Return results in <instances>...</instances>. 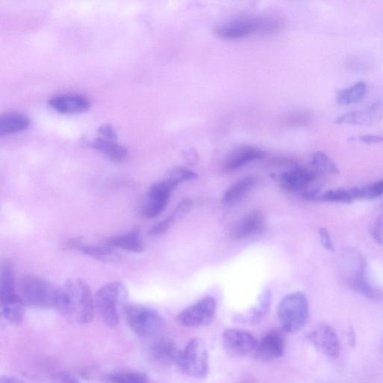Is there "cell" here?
Masks as SVG:
<instances>
[{"label":"cell","mask_w":383,"mask_h":383,"mask_svg":"<svg viewBox=\"0 0 383 383\" xmlns=\"http://www.w3.org/2000/svg\"><path fill=\"white\" fill-rule=\"evenodd\" d=\"M257 183L258 180L255 177H244L230 186L224 193L222 202L226 205L238 203L256 188Z\"/></svg>","instance_id":"7402d4cb"},{"label":"cell","mask_w":383,"mask_h":383,"mask_svg":"<svg viewBox=\"0 0 383 383\" xmlns=\"http://www.w3.org/2000/svg\"><path fill=\"white\" fill-rule=\"evenodd\" d=\"M99 137L117 141L118 135L115 128L109 124L102 125L98 129Z\"/></svg>","instance_id":"d590c367"},{"label":"cell","mask_w":383,"mask_h":383,"mask_svg":"<svg viewBox=\"0 0 383 383\" xmlns=\"http://www.w3.org/2000/svg\"><path fill=\"white\" fill-rule=\"evenodd\" d=\"M317 176L312 168L296 166L280 175L278 180L285 190L301 193L305 199L311 201L315 195L321 192L319 186L315 184Z\"/></svg>","instance_id":"52a82bcc"},{"label":"cell","mask_w":383,"mask_h":383,"mask_svg":"<svg viewBox=\"0 0 383 383\" xmlns=\"http://www.w3.org/2000/svg\"><path fill=\"white\" fill-rule=\"evenodd\" d=\"M192 377L204 378L209 371V358L206 344L200 338L192 339L182 350L179 366Z\"/></svg>","instance_id":"ba28073f"},{"label":"cell","mask_w":383,"mask_h":383,"mask_svg":"<svg viewBox=\"0 0 383 383\" xmlns=\"http://www.w3.org/2000/svg\"><path fill=\"white\" fill-rule=\"evenodd\" d=\"M25 304L21 297L1 303V312L4 319L14 325H19L24 321Z\"/></svg>","instance_id":"4316f807"},{"label":"cell","mask_w":383,"mask_h":383,"mask_svg":"<svg viewBox=\"0 0 383 383\" xmlns=\"http://www.w3.org/2000/svg\"><path fill=\"white\" fill-rule=\"evenodd\" d=\"M370 231L373 238L383 246V213L380 215Z\"/></svg>","instance_id":"e575fe53"},{"label":"cell","mask_w":383,"mask_h":383,"mask_svg":"<svg viewBox=\"0 0 383 383\" xmlns=\"http://www.w3.org/2000/svg\"><path fill=\"white\" fill-rule=\"evenodd\" d=\"M262 17L240 18L229 23L219 26L214 30L218 38L226 40H238L260 33Z\"/></svg>","instance_id":"30bf717a"},{"label":"cell","mask_w":383,"mask_h":383,"mask_svg":"<svg viewBox=\"0 0 383 383\" xmlns=\"http://www.w3.org/2000/svg\"><path fill=\"white\" fill-rule=\"evenodd\" d=\"M0 383H25L20 379H17L14 377L5 376L0 379Z\"/></svg>","instance_id":"60d3db41"},{"label":"cell","mask_w":383,"mask_h":383,"mask_svg":"<svg viewBox=\"0 0 383 383\" xmlns=\"http://www.w3.org/2000/svg\"><path fill=\"white\" fill-rule=\"evenodd\" d=\"M358 140L361 143L366 144H380L383 143V136L368 134L359 136Z\"/></svg>","instance_id":"f35d334b"},{"label":"cell","mask_w":383,"mask_h":383,"mask_svg":"<svg viewBox=\"0 0 383 383\" xmlns=\"http://www.w3.org/2000/svg\"><path fill=\"white\" fill-rule=\"evenodd\" d=\"M125 295L123 284L113 282L101 287L95 298L96 308L103 322L110 328L119 323L118 305Z\"/></svg>","instance_id":"8992f818"},{"label":"cell","mask_w":383,"mask_h":383,"mask_svg":"<svg viewBox=\"0 0 383 383\" xmlns=\"http://www.w3.org/2000/svg\"><path fill=\"white\" fill-rule=\"evenodd\" d=\"M366 83L362 81L357 82L353 85L344 89L339 91L336 100L339 105L343 106H349L360 102L366 96L367 93Z\"/></svg>","instance_id":"484cf974"},{"label":"cell","mask_w":383,"mask_h":383,"mask_svg":"<svg viewBox=\"0 0 383 383\" xmlns=\"http://www.w3.org/2000/svg\"><path fill=\"white\" fill-rule=\"evenodd\" d=\"M310 314L306 296L302 292L286 295L278 307V317L283 330L287 333L301 330Z\"/></svg>","instance_id":"277c9868"},{"label":"cell","mask_w":383,"mask_h":383,"mask_svg":"<svg viewBox=\"0 0 383 383\" xmlns=\"http://www.w3.org/2000/svg\"><path fill=\"white\" fill-rule=\"evenodd\" d=\"M15 269L12 261L6 260L1 265L0 273V299L1 303L13 300L18 296Z\"/></svg>","instance_id":"ffe728a7"},{"label":"cell","mask_w":383,"mask_h":383,"mask_svg":"<svg viewBox=\"0 0 383 383\" xmlns=\"http://www.w3.org/2000/svg\"><path fill=\"white\" fill-rule=\"evenodd\" d=\"M181 353L182 350L174 341L166 339L157 340L150 349L151 357L156 362L177 366H179Z\"/></svg>","instance_id":"d6986e66"},{"label":"cell","mask_w":383,"mask_h":383,"mask_svg":"<svg viewBox=\"0 0 383 383\" xmlns=\"http://www.w3.org/2000/svg\"><path fill=\"white\" fill-rule=\"evenodd\" d=\"M124 314L130 328L139 338L154 339L163 330L162 317L152 308L127 305L124 308Z\"/></svg>","instance_id":"5b68a950"},{"label":"cell","mask_w":383,"mask_h":383,"mask_svg":"<svg viewBox=\"0 0 383 383\" xmlns=\"http://www.w3.org/2000/svg\"><path fill=\"white\" fill-rule=\"evenodd\" d=\"M319 235L322 247L327 251L334 252L335 247L328 230L321 228L319 230Z\"/></svg>","instance_id":"8d00e7d4"},{"label":"cell","mask_w":383,"mask_h":383,"mask_svg":"<svg viewBox=\"0 0 383 383\" xmlns=\"http://www.w3.org/2000/svg\"><path fill=\"white\" fill-rule=\"evenodd\" d=\"M193 202L190 199H186L182 201L179 206L176 208L170 217L166 218L165 222L170 228L177 221L182 218L184 215L190 211L193 208Z\"/></svg>","instance_id":"836d02e7"},{"label":"cell","mask_w":383,"mask_h":383,"mask_svg":"<svg viewBox=\"0 0 383 383\" xmlns=\"http://www.w3.org/2000/svg\"><path fill=\"white\" fill-rule=\"evenodd\" d=\"M186 161L190 164L195 163L198 161V154L194 150H188L184 153Z\"/></svg>","instance_id":"ab89813d"},{"label":"cell","mask_w":383,"mask_h":383,"mask_svg":"<svg viewBox=\"0 0 383 383\" xmlns=\"http://www.w3.org/2000/svg\"><path fill=\"white\" fill-rule=\"evenodd\" d=\"M171 192L163 181L154 183L146 194L140 213L147 219L157 217L166 208Z\"/></svg>","instance_id":"8fae6325"},{"label":"cell","mask_w":383,"mask_h":383,"mask_svg":"<svg viewBox=\"0 0 383 383\" xmlns=\"http://www.w3.org/2000/svg\"><path fill=\"white\" fill-rule=\"evenodd\" d=\"M78 251L82 252L92 258L103 261L106 263H116L120 260V257L114 248L104 244H82L80 246Z\"/></svg>","instance_id":"d4e9b609"},{"label":"cell","mask_w":383,"mask_h":383,"mask_svg":"<svg viewBox=\"0 0 383 383\" xmlns=\"http://www.w3.org/2000/svg\"><path fill=\"white\" fill-rule=\"evenodd\" d=\"M285 350V341L283 335L278 331H272L257 345L255 358L260 362H269L283 356Z\"/></svg>","instance_id":"2e32d148"},{"label":"cell","mask_w":383,"mask_h":383,"mask_svg":"<svg viewBox=\"0 0 383 383\" xmlns=\"http://www.w3.org/2000/svg\"><path fill=\"white\" fill-rule=\"evenodd\" d=\"M354 200H371L383 195V180L350 190Z\"/></svg>","instance_id":"f546056e"},{"label":"cell","mask_w":383,"mask_h":383,"mask_svg":"<svg viewBox=\"0 0 383 383\" xmlns=\"http://www.w3.org/2000/svg\"><path fill=\"white\" fill-rule=\"evenodd\" d=\"M89 145L96 150L105 154L107 157L116 163L125 162L128 156V151L124 146L118 144L117 141L98 137L93 140Z\"/></svg>","instance_id":"603a6c76"},{"label":"cell","mask_w":383,"mask_h":383,"mask_svg":"<svg viewBox=\"0 0 383 383\" xmlns=\"http://www.w3.org/2000/svg\"><path fill=\"white\" fill-rule=\"evenodd\" d=\"M271 302V294L269 292L265 291L260 297L258 305L252 311L250 316L251 323H258L262 320L269 311Z\"/></svg>","instance_id":"d6a6232c"},{"label":"cell","mask_w":383,"mask_h":383,"mask_svg":"<svg viewBox=\"0 0 383 383\" xmlns=\"http://www.w3.org/2000/svg\"><path fill=\"white\" fill-rule=\"evenodd\" d=\"M311 168L317 175H337L339 173L337 165L323 152H316L312 154Z\"/></svg>","instance_id":"83f0119b"},{"label":"cell","mask_w":383,"mask_h":383,"mask_svg":"<svg viewBox=\"0 0 383 383\" xmlns=\"http://www.w3.org/2000/svg\"><path fill=\"white\" fill-rule=\"evenodd\" d=\"M59 287L35 275H24L18 280L17 293L26 306L33 308H55Z\"/></svg>","instance_id":"3957f363"},{"label":"cell","mask_w":383,"mask_h":383,"mask_svg":"<svg viewBox=\"0 0 383 383\" xmlns=\"http://www.w3.org/2000/svg\"><path fill=\"white\" fill-rule=\"evenodd\" d=\"M341 271L345 281L355 291L371 300H383L382 290L372 282L367 260L359 250H345L342 256Z\"/></svg>","instance_id":"7a4b0ae2"},{"label":"cell","mask_w":383,"mask_h":383,"mask_svg":"<svg viewBox=\"0 0 383 383\" xmlns=\"http://www.w3.org/2000/svg\"><path fill=\"white\" fill-rule=\"evenodd\" d=\"M265 225L264 214L259 211H251L236 222L230 230L233 240H241L259 235Z\"/></svg>","instance_id":"9a60e30c"},{"label":"cell","mask_w":383,"mask_h":383,"mask_svg":"<svg viewBox=\"0 0 383 383\" xmlns=\"http://www.w3.org/2000/svg\"><path fill=\"white\" fill-rule=\"evenodd\" d=\"M145 373L136 371H126L111 373L106 377L107 383H148Z\"/></svg>","instance_id":"1f68e13d"},{"label":"cell","mask_w":383,"mask_h":383,"mask_svg":"<svg viewBox=\"0 0 383 383\" xmlns=\"http://www.w3.org/2000/svg\"><path fill=\"white\" fill-rule=\"evenodd\" d=\"M105 244L112 248H118L141 253L145 249L143 241L139 230L123 233V235L114 236L106 239Z\"/></svg>","instance_id":"44dd1931"},{"label":"cell","mask_w":383,"mask_h":383,"mask_svg":"<svg viewBox=\"0 0 383 383\" xmlns=\"http://www.w3.org/2000/svg\"><path fill=\"white\" fill-rule=\"evenodd\" d=\"M48 104L54 110L62 114H77L89 109L90 100L80 94H60L51 97Z\"/></svg>","instance_id":"e0dca14e"},{"label":"cell","mask_w":383,"mask_h":383,"mask_svg":"<svg viewBox=\"0 0 383 383\" xmlns=\"http://www.w3.org/2000/svg\"><path fill=\"white\" fill-rule=\"evenodd\" d=\"M312 201L350 204L354 199L350 190L336 189L317 193Z\"/></svg>","instance_id":"4dcf8cb0"},{"label":"cell","mask_w":383,"mask_h":383,"mask_svg":"<svg viewBox=\"0 0 383 383\" xmlns=\"http://www.w3.org/2000/svg\"><path fill=\"white\" fill-rule=\"evenodd\" d=\"M217 311V302L212 296H205L197 303L185 308L179 315V322L190 328L210 325Z\"/></svg>","instance_id":"9c48e42d"},{"label":"cell","mask_w":383,"mask_h":383,"mask_svg":"<svg viewBox=\"0 0 383 383\" xmlns=\"http://www.w3.org/2000/svg\"><path fill=\"white\" fill-rule=\"evenodd\" d=\"M265 152L260 148L252 146H240L233 150L223 164V170L233 172L247 164L265 158Z\"/></svg>","instance_id":"ac0fdd59"},{"label":"cell","mask_w":383,"mask_h":383,"mask_svg":"<svg viewBox=\"0 0 383 383\" xmlns=\"http://www.w3.org/2000/svg\"><path fill=\"white\" fill-rule=\"evenodd\" d=\"M383 118V101L358 110L348 112L335 119L336 124L368 126L376 124Z\"/></svg>","instance_id":"4fadbf2b"},{"label":"cell","mask_w":383,"mask_h":383,"mask_svg":"<svg viewBox=\"0 0 383 383\" xmlns=\"http://www.w3.org/2000/svg\"><path fill=\"white\" fill-rule=\"evenodd\" d=\"M51 383H80V381L69 373H60L53 379Z\"/></svg>","instance_id":"74e56055"},{"label":"cell","mask_w":383,"mask_h":383,"mask_svg":"<svg viewBox=\"0 0 383 383\" xmlns=\"http://www.w3.org/2000/svg\"><path fill=\"white\" fill-rule=\"evenodd\" d=\"M30 125L29 117L18 112H11L0 118V134L8 135L23 132Z\"/></svg>","instance_id":"cb8c5ba5"},{"label":"cell","mask_w":383,"mask_h":383,"mask_svg":"<svg viewBox=\"0 0 383 383\" xmlns=\"http://www.w3.org/2000/svg\"><path fill=\"white\" fill-rule=\"evenodd\" d=\"M55 308L65 319L81 325L94 320L95 299L91 288L83 279H70L59 288Z\"/></svg>","instance_id":"6da1fadb"},{"label":"cell","mask_w":383,"mask_h":383,"mask_svg":"<svg viewBox=\"0 0 383 383\" xmlns=\"http://www.w3.org/2000/svg\"><path fill=\"white\" fill-rule=\"evenodd\" d=\"M222 344L232 357H246L256 351L258 342L249 332L229 329L222 334Z\"/></svg>","instance_id":"7c38bea8"},{"label":"cell","mask_w":383,"mask_h":383,"mask_svg":"<svg viewBox=\"0 0 383 383\" xmlns=\"http://www.w3.org/2000/svg\"><path fill=\"white\" fill-rule=\"evenodd\" d=\"M196 177H197V175L188 168L176 166L167 173L163 181L172 190L177 186L194 180Z\"/></svg>","instance_id":"f1b7e54d"},{"label":"cell","mask_w":383,"mask_h":383,"mask_svg":"<svg viewBox=\"0 0 383 383\" xmlns=\"http://www.w3.org/2000/svg\"><path fill=\"white\" fill-rule=\"evenodd\" d=\"M308 339L325 356L336 359L340 354L337 335L330 326L321 325L308 335Z\"/></svg>","instance_id":"5bb4252c"}]
</instances>
